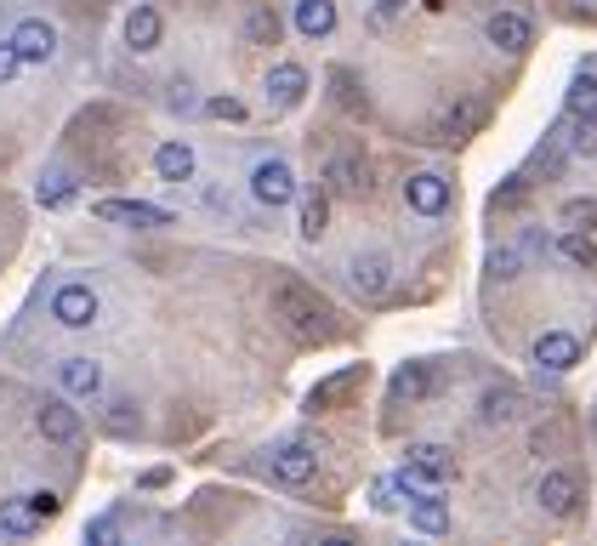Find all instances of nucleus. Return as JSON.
Returning <instances> with one entry per match:
<instances>
[{
  "mask_svg": "<svg viewBox=\"0 0 597 546\" xmlns=\"http://www.w3.org/2000/svg\"><path fill=\"white\" fill-rule=\"evenodd\" d=\"M46 524V518L35 512V501H29V495H17V501H7V507H0V530H7V535H35Z\"/></svg>",
  "mask_w": 597,
  "mask_h": 546,
  "instance_id": "4be33fe9",
  "label": "nucleus"
},
{
  "mask_svg": "<svg viewBox=\"0 0 597 546\" xmlns=\"http://www.w3.org/2000/svg\"><path fill=\"white\" fill-rule=\"evenodd\" d=\"M52 319H58V325H69V331L97 325V290H91V285H80V280L58 285V296H52Z\"/></svg>",
  "mask_w": 597,
  "mask_h": 546,
  "instance_id": "7ed1b4c3",
  "label": "nucleus"
},
{
  "mask_svg": "<svg viewBox=\"0 0 597 546\" xmlns=\"http://www.w3.org/2000/svg\"><path fill=\"white\" fill-rule=\"evenodd\" d=\"M171 109H194V91H188V80H177V86H171Z\"/></svg>",
  "mask_w": 597,
  "mask_h": 546,
  "instance_id": "58836bf2",
  "label": "nucleus"
},
{
  "mask_svg": "<svg viewBox=\"0 0 597 546\" xmlns=\"http://www.w3.org/2000/svg\"><path fill=\"white\" fill-rule=\"evenodd\" d=\"M563 109L575 114V120H597V80H592V74H581V80L569 86V97H563Z\"/></svg>",
  "mask_w": 597,
  "mask_h": 546,
  "instance_id": "393cba45",
  "label": "nucleus"
},
{
  "mask_svg": "<svg viewBox=\"0 0 597 546\" xmlns=\"http://www.w3.org/2000/svg\"><path fill=\"white\" fill-rule=\"evenodd\" d=\"M518 200H524V183H507L501 194H495V211H501V206H518Z\"/></svg>",
  "mask_w": 597,
  "mask_h": 546,
  "instance_id": "4c0bfd02",
  "label": "nucleus"
},
{
  "mask_svg": "<svg viewBox=\"0 0 597 546\" xmlns=\"http://www.w3.org/2000/svg\"><path fill=\"white\" fill-rule=\"evenodd\" d=\"M535 501L552 512V518H575V512H581V479L563 473V467H552V473L535 484Z\"/></svg>",
  "mask_w": 597,
  "mask_h": 546,
  "instance_id": "39448f33",
  "label": "nucleus"
},
{
  "mask_svg": "<svg viewBox=\"0 0 597 546\" xmlns=\"http://www.w3.org/2000/svg\"><path fill=\"white\" fill-rule=\"evenodd\" d=\"M273 319H285V325H290L296 336H308V342H319V336L331 331L325 296L308 290L302 280H279V285H273Z\"/></svg>",
  "mask_w": 597,
  "mask_h": 546,
  "instance_id": "f257e3e1",
  "label": "nucleus"
},
{
  "mask_svg": "<svg viewBox=\"0 0 597 546\" xmlns=\"http://www.w3.org/2000/svg\"><path fill=\"white\" fill-rule=\"evenodd\" d=\"M97 216L120 222V228H165L171 222V211L148 206V200H97Z\"/></svg>",
  "mask_w": 597,
  "mask_h": 546,
  "instance_id": "6e6552de",
  "label": "nucleus"
},
{
  "mask_svg": "<svg viewBox=\"0 0 597 546\" xmlns=\"http://www.w3.org/2000/svg\"><path fill=\"white\" fill-rule=\"evenodd\" d=\"M410 524H415L421 535H444V530H450V507H444L433 489H415V501H410Z\"/></svg>",
  "mask_w": 597,
  "mask_h": 546,
  "instance_id": "f3484780",
  "label": "nucleus"
},
{
  "mask_svg": "<svg viewBox=\"0 0 597 546\" xmlns=\"http://www.w3.org/2000/svg\"><path fill=\"white\" fill-rule=\"evenodd\" d=\"M251 200L268 206V211L290 206V200H296V171H290L285 160H262V165L251 171Z\"/></svg>",
  "mask_w": 597,
  "mask_h": 546,
  "instance_id": "f03ea898",
  "label": "nucleus"
},
{
  "mask_svg": "<svg viewBox=\"0 0 597 546\" xmlns=\"http://www.w3.org/2000/svg\"><path fill=\"white\" fill-rule=\"evenodd\" d=\"M69 200H74V183H69V177L40 183V206H52V211H58V206H69Z\"/></svg>",
  "mask_w": 597,
  "mask_h": 546,
  "instance_id": "2f4dec72",
  "label": "nucleus"
},
{
  "mask_svg": "<svg viewBox=\"0 0 597 546\" xmlns=\"http://www.w3.org/2000/svg\"><path fill=\"white\" fill-rule=\"evenodd\" d=\"M279 35H285V23H279L273 7H251V12H245V40H251V46H279Z\"/></svg>",
  "mask_w": 597,
  "mask_h": 546,
  "instance_id": "412c9836",
  "label": "nucleus"
},
{
  "mask_svg": "<svg viewBox=\"0 0 597 546\" xmlns=\"http://www.w3.org/2000/svg\"><path fill=\"white\" fill-rule=\"evenodd\" d=\"M558 257H563V262H575V268H597V239H592L586 228H575V234H563V239H558Z\"/></svg>",
  "mask_w": 597,
  "mask_h": 546,
  "instance_id": "b1692460",
  "label": "nucleus"
},
{
  "mask_svg": "<svg viewBox=\"0 0 597 546\" xmlns=\"http://www.w3.org/2000/svg\"><path fill=\"white\" fill-rule=\"evenodd\" d=\"M410 467H415L421 479H433V484L456 479V456L444 450V444H410Z\"/></svg>",
  "mask_w": 597,
  "mask_h": 546,
  "instance_id": "2eb2a0df",
  "label": "nucleus"
},
{
  "mask_svg": "<svg viewBox=\"0 0 597 546\" xmlns=\"http://www.w3.org/2000/svg\"><path fill=\"white\" fill-rule=\"evenodd\" d=\"M512 415H518V393L512 387L484 393V421H489V427H501V421H512Z\"/></svg>",
  "mask_w": 597,
  "mask_h": 546,
  "instance_id": "bb28decb",
  "label": "nucleus"
},
{
  "mask_svg": "<svg viewBox=\"0 0 597 546\" xmlns=\"http://www.w3.org/2000/svg\"><path fill=\"white\" fill-rule=\"evenodd\" d=\"M29 501H35V512H40V518H58V507H63V501H58V495H52V489H35V495H29Z\"/></svg>",
  "mask_w": 597,
  "mask_h": 546,
  "instance_id": "c9c22d12",
  "label": "nucleus"
},
{
  "mask_svg": "<svg viewBox=\"0 0 597 546\" xmlns=\"http://www.w3.org/2000/svg\"><path fill=\"white\" fill-rule=\"evenodd\" d=\"M558 137H569V148H575V154H592V160H597V120H575V114H569V126H563Z\"/></svg>",
  "mask_w": 597,
  "mask_h": 546,
  "instance_id": "cd10ccee",
  "label": "nucleus"
},
{
  "mask_svg": "<svg viewBox=\"0 0 597 546\" xmlns=\"http://www.w3.org/2000/svg\"><path fill=\"white\" fill-rule=\"evenodd\" d=\"M12 46H17V58L23 63H52L58 52V29L46 17H23L17 29H12Z\"/></svg>",
  "mask_w": 597,
  "mask_h": 546,
  "instance_id": "0eeeda50",
  "label": "nucleus"
},
{
  "mask_svg": "<svg viewBox=\"0 0 597 546\" xmlns=\"http://www.w3.org/2000/svg\"><path fill=\"white\" fill-rule=\"evenodd\" d=\"M160 29H165V23H160L154 7H132V12H126V46H132V52H154Z\"/></svg>",
  "mask_w": 597,
  "mask_h": 546,
  "instance_id": "dca6fc26",
  "label": "nucleus"
},
{
  "mask_svg": "<svg viewBox=\"0 0 597 546\" xmlns=\"http://www.w3.org/2000/svg\"><path fill=\"white\" fill-rule=\"evenodd\" d=\"M535 364L540 370H575L581 364V342L569 331H546V336H535Z\"/></svg>",
  "mask_w": 597,
  "mask_h": 546,
  "instance_id": "ddd939ff",
  "label": "nucleus"
},
{
  "mask_svg": "<svg viewBox=\"0 0 597 546\" xmlns=\"http://www.w3.org/2000/svg\"><path fill=\"white\" fill-rule=\"evenodd\" d=\"M518 268H524V257H518V251H495V257H489L495 280H518Z\"/></svg>",
  "mask_w": 597,
  "mask_h": 546,
  "instance_id": "72a5a7b5",
  "label": "nucleus"
},
{
  "mask_svg": "<svg viewBox=\"0 0 597 546\" xmlns=\"http://www.w3.org/2000/svg\"><path fill=\"white\" fill-rule=\"evenodd\" d=\"M558 444H563V427H540V433H535V456L558 450Z\"/></svg>",
  "mask_w": 597,
  "mask_h": 546,
  "instance_id": "e433bc0d",
  "label": "nucleus"
},
{
  "mask_svg": "<svg viewBox=\"0 0 597 546\" xmlns=\"http://www.w3.org/2000/svg\"><path fill=\"white\" fill-rule=\"evenodd\" d=\"M325 228H331V200H325V194H313V200H302V228H296V234H302L308 245H319Z\"/></svg>",
  "mask_w": 597,
  "mask_h": 546,
  "instance_id": "5701e85b",
  "label": "nucleus"
},
{
  "mask_svg": "<svg viewBox=\"0 0 597 546\" xmlns=\"http://www.w3.org/2000/svg\"><path fill=\"white\" fill-rule=\"evenodd\" d=\"M35 427H40L46 444H80V410H74L63 393H52V399H40Z\"/></svg>",
  "mask_w": 597,
  "mask_h": 546,
  "instance_id": "20e7f679",
  "label": "nucleus"
},
{
  "mask_svg": "<svg viewBox=\"0 0 597 546\" xmlns=\"http://www.w3.org/2000/svg\"><path fill=\"white\" fill-rule=\"evenodd\" d=\"M353 285H359V296H387V285H393V262L387 257H353Z\"/></svg>",
  "mask_w": 597,
  "mask_h": 546,
  "instance_id": "6ab92c4d",
  "label": "nucleus"
},
{
  "mask_svg": "<svg viewBox=\"0 0 597 546\" xmlns=\"http://www.w3.org/2000/svg\"><path fill=\"white\" fill-rule=\"evenodd\" d=\"M569 12H575V17H597V0H569Z\"/></svg>",
  "mask_w": 597,
  "mask_h": 546,
  "instance_id": "a19ab883",
  "label": "nucleus"
},
{
  "mask_svg": "<svg viewBox=\"0 0 597 546\" xmlns=\"http://www.w3.org/2000/svg\"><path fill=\"white\" fill-rule=\"evenodd\" d=\"M359 376H364V370L353 364V370H341V376H331V382H319V387H313V410H325L331 399H341V393H347V387H353Z\"/></svg>",
  "mask_w": 597,
  "mask_h": 546,
  "instance_id": "c85d7f7f",
  "label": "nucleus"
},
{
  "mask_svg": "<svg viewBox=\"0 0 597 546\" xmlns=\"http://www.w3.org/2000/svg\"><path fill=\"white\" fill-rule=\"evenodd\" d=\"M17 69H23V58H17V46H12V40H0V86H7V80H12Z\"/></svg>",
  "mask_w": 597,
  "mask_h": 546,
  "instance_id": "f704fd0d",
  "label": "nucleus"
},
{
  "mask_svg": "<svg viewBox=\"0 0 597 546\" xmlns=\"http://www.w3.org/2000/svg\"><path fill=\"white\" fill-rule=\"evenodd\" d=\"M154 171H160L165 183H194V148L177 142V137L160 142V148H154Z\"/></svg>",
  "mask_w": 597,
  "mask_h": 546,
  "instance_id": "4468645a",
  "label": "nucleus"
},
{
  "mask_svg": "<svg viewBox=\"0 0 597 546\" xmlns=\"http://www.w3.org/2000/svg\"><path fill=\"white\" fill-rule=\"evenodd\" d=\"M0 535H7V530H0Z\"/></svg>",
  "mask_w": 597,
  "mask_h": 546,
  "instance_id": "79ce46f5",
  "label": "nucleus"
},
{
  "mask_svg": "<svg viewBox=\"0 0 597 546\" xmlns=\"http://www.w3.org/2000/svg\"><path fill=\"white\" fill-rule=\"evenodd\" d=\"M313 473H319V456H313V444H285V450L273 456V479H279V484H290V489L313 484Z\"/></svg>",
  "mask_w": 597,
  "mask_h": 546,
  "instance_id": "1a4fd4ad",
  "label": "nucleus"
},
{
  "mask_svg": "<svg viewBox=\"0 0 597 546\" xmlns=\"http://www.w3.org/2000/svg\"><path fill=\"white\" fill-rule=\"evenodd\" d=\"M86 535H91V541H97V546H109V541H114V524H109V518H97V524H91V530H86Z\"/></svg>",
  "mask_w": 597,
  "mask_h": 546,
  "instance_id": "ea45409f",
  "label": "nucleus"
},
{
  "mask_svg": "<svg viewBox=\"0 0 597 546\" xmlns=\"http://www.w3.org/2000/svg\"><path fill=\"white\" fill-rule=\"evenodd\" d=\"M268 97H273V109H296V103L308 97V69H302V63H273Z\"/></svg>",
  "mask_w": 597,
  "mask_h": 546,
  "instance_id": "f8f14e48",
  "label": "nucleus"
},
{
  "mask_svg": "<svg viewBox=\"0 0 597 546\" xmlns=\"http://www.w3.org/2000/svg\"><path fill=\"white\" fill-rule=\"evenodd\" d=\"M563 222H569V228H597V200H569Z\"/></svg>",
  "mask_w": 597,
  "mask_h": 546,
  "instance_id": "c756f323",
  "label": "nucleus"
},
{
  "mask_svg": "<svg viewBox=\"0 0 597 546\" xmlns=\"http://www.w3.org/2000/svg\"><path fill=\"white\" fill-rule=\"evenodd\" d=\"M296 29L308 40H325L336 29V0H296Z\"/></svg>",
  "mask_w": 597,
  "mask_h": 546,
  "instance_id": "a211bd4d",
  "label": "nucleus"
},
{
  "mask_svg": "<svg viewBox=\"0 0 597 546\" xmlns=\"http://www.w3.org/2000/svg\"><path fill=\"white\" fill-rule=\"evenodd\" d=\"M58 382H63L69 399H97V393H103V364L97 359H63Z\"/></svg>",
  "mask_w": 597,
  "mask_h": 546,
  "instance_id": "9b49d317",
  "label": "nucleus"
},
{
  "mask_svg": "<svg viewBox=\"0 0 597 546\" xmlns=\"http://www.w3.org/2000/svg\"><path fill=\"white\" fill-rule=\"evenodd\" d=\"M405 206L415 216H444L450 211V183H444L438 171H415V177L405 183Z\"/></svg>",
  "mask_w": 597,
  "mask_h": 546,
  "instance_id": "423d86ee",
  "label": "nucleus"
},
{
  "mask_svg": "<svg viewBox=\"0 0 597 546\" xmlns=\"http://www.w3.org/2000/svg\"><path fill=\"white\" fill-rule=\"evenodd\" d=\"M206 114H211V120H228V126H239V120H245V103H239V97H211Z\"/></svg>",
  "mask_w": 597,
  "mask_h": 546,
  "instance_id": "7c9ffc66",
  "label": "nucleus"
},
{
  "mask_svg": "<svg viewBox=\"0 0 597 546\" xmlns=\"http://www.w3.org/2000/svg\"><path fill=\"white\" fill-rule=\"evenodd\" d=\"M370 501H376V512H398V479H376Z\"/></svg>",
  "mask_w": 597,
  "mask_h": 546,
  "instance_id": "473e14b6",
  "label": "nucleus"
},
{
  "mask_svg": "<svg viewBox=\"0 0 597 546\" xmlns=\"http://www.w3.org/2000/svg\"><path fill=\"white\" fill-rule=\"evenodd\" d=\"M393 393H398V399H427V393H433V376H427V364H410V370H398V376H393Z\"/></svg>",
  "mask_w": 597,
  "mask_h": 546,
  "instance_id": "a878e982",
  "label": "nucleus"
},
{
  "mask_svg": "<svg viewBox=\"0 0 597 546\" xmlns=\"http://www.w3.org/2000/svg\"><path fill=\"white\" fill-rule=\"evenodd\" d=\"M484 35H489V46H501V52H524V46L535 40V23L524 12H495L484 23Z\"/></svg>",
  "mask_w": 597,
  "mask_h": 546,
  "instance_id": "9d476101",
  "label": "nucleus"
},
{
  "mask_svg": "<svg viewBox=\"0 0 597 546\" xmlns=\"http://www.w3.org/2000/svg\"><path fill=\"white\" fill-rule=\"evenodd\" d=\"M331 188H336V194H353V200H364V194H370V165H364L359 154H341V160L331 165Z\"/></svg>",
  "mask_w": 597,
  "mask_h": 546,
  "instance_id": "aec40b11",
  "label": "nucleus"
}]
</instances>
